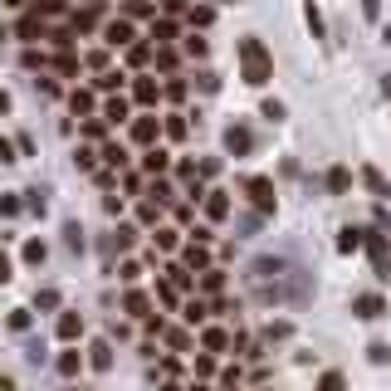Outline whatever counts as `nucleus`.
Here are the masks:
<instances>
[{
	"label": "nucleus",
	"mask_w": 391,
	"mask_h": 391,
	"mask_svg": "<svg viewBox=\"0 0 391 391\" xmlns=\"http://www.w3.org/2000/svg\"><path fill=\"white\" fill-rule=\"evenodd\" d=\"M347 186H352V172H347V167H333V172H328V191L342 196Z\"/></svg>",
	"instance_id": "nucleus-23"
},
{
	"label": "nucleus",
	"mask_w": 391,
	"mask_h": 391,
	"mask_svg": "<svg viewBox=\"0 0 391 391\" xmlns=\"http://www.w3.org/2000/svg\"><path fill=\"white\" fill-rule=\"evenodd\" d=\"M98 157H103V162H108V167H113V172H117V167H122V162H127V152H122V147H117V142H103V152H98Z\"/></svg>",
	"instance_id": "nucleus-28"
},
{
	"label": "nucleus",
	"mask_w": 391,
	"mask_h": 391,
	"mask_svg": "<svg viewBox=\"0 0 391 391\" xmlns=\"http://www.w3.org/2000/svg\"><path fill=\"white\" fill-rule=\"evenodd\" d=\"M162 132H167V137H177V142H181V137H186V117H181V113H172V117H167V122H162Z\"/></svg>",
	"instance_id": "nucleus-31"
},
{
	"label": "nucleus",
	"mask_w": 391,
	"mask_h": 391,
	"mask_svg": "<svg viewBox=\"0 0 391 391\" xmlns=\"http://www.w3.org/2000/svg\"><path fill=\"white\" fill-rule=\"evenodd\" d=\"M167 284H172V289H191V269H186V264H172V269H167Z\"/></svg>",
	"instance_id": "nucleus-30"
},
{
	"label": "nucleus",
	"mask_w": 391,
	"mask_h": 391,
	"mask_svg": "<svg viewBox=\"0 0 391 391\" xmlns=\"http://www.w3.org/2000/svg\"><path fill=\"white\" fill-rule=\"evenodd\" d=\"M98 15H103V5H84V10H74V20H69V30H74V34H84V30H94L98 25Z\"/></svg>",
	"instance_id": "nucleus-11"
},
{
	"label": "nucleus",
	"mask_w": 391,
	"mask_h": 391,
	"mask_svg": "<svg viewBox=\"0 0 391 391\" xmlns=\"http://www.w3.org/2000/svg\"><path fill=\"white\" fill-rule=\"evenodd\" d=\"M147 5H152V0H147Z\"/></svg>",
	"instance_id": "nucleus-64"
},
{
	"label": "nucleus",
	"mask_w": 391,
	"mask_h": 391,
	"mask_svg": "<svg viewBox=\"0 0 391 391\" xmlns=\"http://www.w3.org/2000/svg\"><path fill=\"white\" fill-rule=\"evenodd\" d=\"M308 25H313V34H323V15H318V5L308 0Z\"/></svg>",
	"instance_id": "nucleus-53"
},
{
	"label": "nucleus",
	"mask_w": 391,
	"mask_h": 391,
	"mask_svg": "<svg viewBox=\"0 0 391 391\" xmlns=\"http://www.w3.org/2000/svg\"><path fill=\"white\" fill-rule=\"evenodd\" d=\"M137 220H142V225H157V200H142V205H137Z\"/></svg>",
	"instance_id": "nucleus-43"
},
{
	"label": "nucleus",
	"mask_w": 391,
	"mask_h": 391,
	"mask_svg": "<svg viewBox=\"0 0 391 391\" xmlns=\"http://www.w3.org/2000/svg\"><path fill=\"white\" fill-rule=\"evenodd\" d=\"M0 162H15V147H10L5 137H0Z\"/></svg>",
	"instance_id": "nucleus-58"
},
{
	"label": "nucleus",
	"mask_w": 391,
	"mask_h": 391,
	"mask_svg": "<svg viewBox=\"0 0 391 391\" xmlns=\"http://www.w3.org/2000/svg\"><path fill=\"white\" fill-rule=\"evenodd\" d=\"M167 342H172V347H177V352H181V347H186V342H191V338H186V333H181V328H172V333H167Z\"/></svg>",
	"instance_id": "nucleus-54"
},
{
	"label": "nucleus",
	"mask_w": 391,
	"mask_h": 391,
	"mask_svg": "<svg viewBox=\"0 0 391 391\" xmlns=\"http://www.w3.org/2000/svg\"><path fill=\"white\" fill-rule=\"evenodd\" d=\"M10 328H15V333H25V328H30V313H25V308H15V313H10Z\"/></svg>",
	"instance_id": "nucleus-50"
},
{
	"label": "nucleus",
	"mask_w": 391,
	"mask_h": 391,
	"mask_svg": "<svg viewBox=\"0 0 391 391\" xmlns=\"http://www.w3.org/2000/svg\"><path fill=\"white\" fill-rule=\"evenodd\" d=\"M181 313H186V323H191V328H200V323H205V318H210V308H205V303H200V298H191V303H186V308H181Z\"/></svg>",
	"instance_id": "nucleus-27"
},
{
	"label": "nucleus",
	"mask_w": 391,
	"mask_h": 391,
	"mask_svg": "<svg viewBox=\"0 0 391 391\" xmlns=\"http://www.w3.org/2000/svg\"><path fill=\"white\" fill-rule=\"evenodd\" d=\"M30 196V200H25V205H30V210H34V215H44V191H25Z\"/></svg>",
	"instance_id": "nucleus-52"
},
{
	"label": "nucleus",
	"mask_w": 391,
	"mask_h": 391,
	"mask_svg": "<svg viewBox=\"0 0 391 391\" xmlns=\"http://www.w3.org/2000/svg\"><path fill=\"white\" fill-rule=\"evenodd\" d=\"M162 94L172 98V103H181V98H186V84H177V79H172V84H167V89H162Z\"/></svg>",
	"instance_id": "nucleus-51"
},
{
	"label": "nucleus",
	"mask_w": 391,
	"mask_h": 391,
	"mask_svg": "<svg viewBox=\"0 0 391 391\" xmlns=\"http://www.w3.org/2000/svg\"><path fill=\"white\" fill-rule=\"evenodd\" d=\"M352 313L372 323V318H382V313H387V303H382V293H357V298H352Z\"/></svg>",
	"instance_id": "nucleus-5"
},
{
	"label": "nucleus",
	"mask_w": 391,
	"mask_h": 391,
	"mask_svg": "<svg viewBox=\"0 0 391 391\" xmlns=\"http://www.w3.org/2000/svg\"><path fill=\"white\" fill-rule=\"evenodd\" d=\"M167 167H172V157H167V152H162V147H152V152H147V157H142V172H147V177H162V172H167Z\"/></svg>",
	"instance_id": "nucleus-18"
},
{
	"label": "nucleus",
	"mask_w": 391,
	"mask_h": 391,
	"mask_svg": "<svg viewBox=\"0 0 391 391\" xmlns=\"http://www.w3.org/2000/svg\"><path fill=\"white\" fill-rule=\"evenodd\" d=\"M84 362H89V357H84L79 347H69V352H59V362H54V367H59V377H79V367H84Z\"/></svg>",
	"instance_id": "nucleus-15"
},
{
	"label": "nucleus",
	"mask_w": 391,
	"mask_h": 391,
	"mask_svg": "<svg viewBox=\"0 0 391 391\" xmlns=\"http://www.w3.org/2000/svg\"><path fill=\"white\" fill-rule=\"evenodd\" d=\"M186 20H191V30H205V25L215 20V10H210V5H191V10H186Z\"/></svg>",
	"instance_id": "nucleus-26"
},
{
	"label": "nucleus",
	"mask_w": 391,
	"mask_h": 391,
	"mask_svg": "<svg viewBox=\"0 0 391 391\" xmlns=\"http://www.w3.org/2000/svg\"><path fill=\"white\" fill-rule=\"evenodd\" d=\"M0 391H15V382H10V377H0Z\"/></svg>",
	"instance_id": "nucleus-60"
},
{
	"label": "nucleus",
	"mask_w": 391,
	"mask_h": 391,
	"mask_svg": "<svg viewBox=\"0 0 391 391\" xmlns=\"http://www.w3.org/2000/svg\"><path fill=\"white\" fill-rule=\"evenodd\" d=\"M34 15L39 20H59V15H69V5L64 0H34Z\"/></svg>",
	"instance_id": "nucleus-21"
},
{
	"label": "nucleus",
	"mask_w": 391,
	"mask_h": 391,
	"mask_svg": "<svg viewBox=\"0 0 391 391\" xmlns=\"http://www.w3.org/2000/svg\"><path fill=\"white\" fill-rule=\"evenodd\" d=\"M152 39H157V49H167V39H177V25L172 20H152Z\"/></svg>",
	"instance_id": "nucleus-25"
},
{
	"label": "nucleus",
	"mask_w": 391,
	"mask_h": 391,
	"mask_svg": "<svg viewBox=\"0 0 391 391\" xmlns=\"http://www.w3.org/2000/svg\"><path fill=\"white\" fill-rule=\"evenodd\" d=\"M157 132H162V122H157L152 113L132 122V142H142V147H152V142H157Z\"/></svg>",
	"instance_id": "nucleus-9"
},
{
	"label": "nucleus",
	"mask_w": 391,
	"mask_h": 391,
	"mask_svg": "<svg viewBox=\"0 0 391 391\" xmlns=\"http://www.w3.org/2000/svg\"><path fill=\"white\" fill-rule=\"evenodd\" d=\"M318 391H347L342 372H323V377H318Z\"/></svg>",
	"instance_id": "nucleus-34"
},
{
	"label": "nucleus",
	"mask_w": 391,
	"mask_h": 391,
	"mask_svg": "<svg viewBox=\"0 0 391 391\" xmlns=\"http://www.w3.org/2000/svg\"><path fill=\"white\" fill-rule=\"evenodd\" d=\"M177 245H181V235H177L172 225H162V230H157V250H177Z\"/></svg>",
	"instance_id": "nucleus-38"
},
{
	"label": "nucleus",
	"mask_w": 391,
	"mask_h": 391,
	"mask_svg": "<svg viewBox=\"0 0 391 391\" xmlns=\"http://www.w3.org/2000/svg\"><path fill=\"white\" fill-rule=\"evenodd\" d=\"M205 49H210V44H205L200 34H191V39H186V54H191V59H205Z\"/></svg>",
	"instance_id": "nucleus-47"
},
{
	"label": "nucleus",
	"mask_w": 391,
	"mask_h": 391,
	"mask_svg": "<svg viewBox=\"0 0 391 391\" xmlns=\"http://www.w3.org/2000/svg\"><path fill=\"white\" fill-rule=\"evenodd\" d=\"M69 108H74L79 117H89V113H94V94H89V89H74V94H69Z\"/></svg>",
	"instance_id": "nucleus-24"
},
{
	"label": "nucleus",
	"mask_w": 391,
	"mask_h": 391,
	"mask_svg": "<svg viewBox=\"0 0 391 391\" xmlns=\"http://www.w3.org/2000/svg\"><path fill=\"white\" fill-rule=\"evenodd\" d=\"M20 255H25V264H44V255H49V250H44V240H25V250H20Z\"/></svg>",
	"instance_id": "nucleus-29"
},
{
	"label": "nucleus",
	"mask_w": 391,
	"mask_h": 391,
	"mask_svg": "<svg viewBox=\"0 0 391 391\" xmlns=\"http://www.w3.org/2000/svg\"><path fill=\"white\" fill-rule=\"evenodd\" d=\"M200 347L215 357V352H225V347H230V333H225V328H205V333H200Z\"/></svg>",
	"instance_id": "nucleus-14"
},
{
	"label": "nucleus",
	"mask_w": 391,
	"mask_h": 391,
	"mask_svg": "<svg viewBox=\"0 0 391 391\" xmlns=\"http://www.w3.org/2000/svg\"><path fill=\"white\" fill-rule=\"evenodd\" d=\"M259 113H264L269 122H284V103H279V98H264V108H259Z\"/></svg>",
	"instance_id": "nucleus-40"
},
{
	"label": "nucleus",
	"mask_w": 391,
	"mask_h": 391,
	"mask_svg": "<svg viewBox=\"0 0 391 391\" xmlns=\"http://www.w3.org/2000/svg\"><path fill=\"white\" fill-rule=\"evenodd\" d=\"M122 308H127L132 318H147V313H152V298H147L142 289H127V298H122Z\"/></svg>",
	"instance_id": "nucleus-16"
},
{
	"label": "nucleus",
	"mask_w": 391,
	"mask_h": 391,
	"mask_svg": "<svg viewBox=\"0 0 391 391\" xmlns=\"http://www.w3.org/2000/svg\"><path fill=\"white\" fill-rule=\"evenodd\" d=\"M245 196L255 200V210H259V215H274V205H279V200H274V181H269V177H250V181H245Z\"/></svg>",
	"instance_id": "nucleus-3"
},
{
	"label": "nucleus",
	"mask_w": 391,
	"mask_h": 391,
	"mask_svg": "<svg viewBox=\"0 0 391 391\" xmlns=\"http://www.w3.org/2000/svg\"><path fill=\"white\" fill-rule=\"evenodd\" d=\"M34 303H39L44 313H49V308H59V289H39V298H34Z\"/></svg>",
	"instance_id": "nucleus-46"
},
{
	"label": "nucleus",
	"mask_w": 391,
	"mask_h": 391,
	"mask_svg": "<svg viewBox=\"0 0 391 391\" xmlns=\"http://www.w3.org/2000/svg\"><path fill=\"white\" fill-rule=\"evenodd\" d=\"M240 69H245V84L250 89H264L269 79H274V59H269V49L250 34V39H240Z\"/></svg>",
	"instance_id": "nucleus-1"
},
{
	"label": "nucleus",
	"mask_w": 391,
	"mask_h": 391,
	"mask_svg": "<svg viewBox=\"0 0 391 391\" xmlns=\"http://www.w3.org/2000/svg\"><path fill=\"white\" fill-rule=\"evenodd\" d=\"M293 333V323H284V318H279V323H269V338H289Z\"/></svg>",
	"instance_id": "nucleus-55"
},
{
	"label": "nucleus",
	"mask_w": 391,
	"mask_h": 391,
	"mask_svg": "<svg viewBox=\"0 0 391 391\" xmlns=\"http://www.w3.org/2000/svg\"><path fill=\"white\" fill-rule=\"evenodd\" d=\"M367 255H372V274L387 284L391 279V240L382 230H367Z\"/></svg>",
	"instance_id": "nucleus-2"
},
{
	"label": "nucleus",
	"mask_w": 391,
	"mask_h": 391,
	"mask_svg": "<svg viewBox=\"0 0 391 391\" xmlns=\"http://www.w3.org/2000/svg\"><path fill=\"white\" fill-rule=\"evenodd\" d=\"M157 69L172 74V69H177V49H157Z\"/></svg>",
	"instance_id": "nucleus-42"
},
{
	"label": "nucleus",
	"mask_w": 391,
	"mask_h": 391,
	"mask_svg": "<svg viewBox=\"0 0 391 391\" xmlns=\"http://www.w3.org/2000/svg\"><path fill=\"white\" fill-rule=\"evenodd\" d=\"M181 264H186V269H191V274H205V269H210V255H205V245H186V250H181Z\"/></svg>",
	"instance_id": "nucleus-10"
},
{
	"label": "nucleus",
	"mask_w": 391,
	"mask_h": 391,
	"mask_svg": "<svg viewBox=\"0 0 391 391\" xmlns=\"http://www.w3.org/2000/svg\"><path fill=\"white\" fill-rule=\"evenodd\" d=\"M205 377H215V357H210V352L196 357V382H205Z\"/></svg>",
	"instance_id": "nucleus-41"
},
{
	"label": "nucleus",
	"mask_w": 391,
	"mask_h": 391,
	"mask_svg": "<svg viewBox=\"0 0 391 391\" xmlns=\"http://www.w3.org/2000/svg\"><path fill=\"white\" fill-rule=\"evenodd\" d=\"M20 205H25L20 196H0V215H20Z\"/></svg>",
	"instance_id": "nucleus-48"
},
{
	"label": "nucleus",
	"mask_w": 391,
	"mask_h": 391,
	"mask_svg": "<svg viewBox=\"0 0 391 391\" xmlns=\"http://www.w3.org/2000/svg\"><path fill=\"white\" fill-rule=\"evenodd\" d=\"M20 39H49V25H44V20L30 10V15L20 20Z\"/></svg>",
	"instance_id": "nucleus-13"
},
{
	"label": "nucleus",
	"mask_w": 391,
	"mask_h": 391,
	"mask_svg": "<svg viewBox=\"0 0 391 391\" xmlns=\"http://www.w3.org/2000/svg\"><path fill=\"white\" fill-rule=\"evenodd\" d=\"M89 367H94V372H108V367H113V342H108V338H94V342H89Z\"/></svg>",
	"instance_id": "nucleus-8"
},
{
	"label": "nucleus",
	"mask_w": 391,
	"mask_h": 391,
	"mask_svg": "<svg viewBox=\"0 0 391 391\" xmlns=\"http://www.w3.org/2000/svg\"><path fill=\"white\" fill-rule=\"evenodd\" d=\"M225 152H230V157H250V152H255V137H250L245 122H230V127H225Z\"/></svg>",
	"instance_id": "nucleus-4"
},
{
	"label": "nucleus",
	"mask_w": 391,
	"mask_h": 391,
	"mask_svg": "<svg viewBox=\"0 0 391 391\" xmlns=\"http://www.w3.org/2000/svg\"><path fill=\"white\" fill-rule=\"evenodd\" d=\"M122 15H127V20H142V15H152V5H147V0H127ZM152 20H157V15H152Z\"/></svg>",
	"instance_id": "nucleus-35"
},
{
	"label": "nucleus",
	"mask_w": 391,
	"mask_h": 391,
	"mask_svg": "<svg viewBox=\"0 0 391 391\" xmlns=\"http://www.w3.org/2000/svg\"><path fill=\"white\" fill-rule=\"evenodd\" d=\"M103 39H108L113 49H132V25H127V20H108Z\"/></svg>",
	"instance_id": "nucleus-7"
},
{
	"label": "nucleus",
	"mask_w": 391,
	"mask_h": 391,
	"mask_svg": "<svg viewBox=\"0 0 391 391\" xmlns=\"http://www.w3.org/2000/svg\"><path fill=\"white\" fill-rule=\"evenodd\" d=\"M54 333H59L64 342H79V333H84V318H79V313H59V323H54Z\"/></svg>",
	"instance_id": "nucleus-12"
},
{
	"label": "nucleus",
	"mask_w": 391,
	"mask_h": 391,
	"mask_svg": "<svg viewBox=\"0 0 391 391\" xmlns=\"http://www.w3.org/2000/svg\"><path fill=\"white\" fill-rule=\"evenodd\" d=\"M362 245H367V230H352V225H347V230L338 235V255H352V250H362Z\"/></svg>",
	"instance_id": "nucleus-19"
},
{
	"label": "nucleus",
	"mask_w": 391,
	"mask_h": 391,
	"mask_svg": "<svg viewBox=\"0 0 391 391\" xmlns=\"http://www.w3.org/2000/svg\"><path fill=\"white\" fill-rule=\"evenodd\" d=\"M147 59H152V44H132V49H127V64H132V69H142Z\"/></svg>",
	"instance_id": "nucleus-36"
},
{
	"label": "nucleus",
	"mask_w": 391,
	"mask_h": 391,
	"mask_svg": "<svg viewBox=\"0 0 391 391\" xmlns=\"http://www.w3.org/2000/svg\"><path fill=\"white\" fill-rule=\"evenodd\" d=\"M5 279H10V255L0 250V284H5Z\"/></svg>",
	"instance_id": "nucleus-59"
},
{
	"label": "nucleus",
	"mask_w": 391,
	"mask_h": 391,
	"mask_svg": "<svg viewBox=\"0 0 391 391\" xmlns=\"http://www.w3.org/2000/svg\"><path fill=\"white\" fill-rule=\"evenodd\" d=\"M196 84H200V94H220V74H215V69H205Z\"/></svg>",
	"instance_id": "nucleus-39"
},
{
	"label": "nucleus",
	"mask_w": 391,
	"mask_h": 391,
	"mask_svg": "<svg viewBox=\"0 0 391 391\" xmlns=\"http://www.w3.org/2000/svg\"><path fill=\"white\" fill-rule=\"evenodd\" d=\"M157 98H162L157 79H132V103L137 108H157Z\"/></svg>",
	"instance_id": "nucleus-6"
},
{
	"label": "nucleus",
	"mask_w": 391,
	"mask_h": 391,
	"mask_svg": "<svg viewBox=\"0 0 391 391\" xmlns=\"http://www.w3.org/2000/svg\"><path fill=\"white\" fill-rule=\"evenodd\" d=\"M205 215H210V220H225V215H230V196L225 191H205Z\"/></svg>",
	"instance_id": "nucleus-17"
},
{
	"label": "nucleus",
	"mask_w": 391,
	"mask_h": 391,
	"mask_svg": "<svg viewBox=\"0 0 391 391\" xmlns=\"http://www.w3.org/2000/svg\"><path fill=\"white\" fill-rule=\"evenodd\" d=\"M362 181H367V186H372V196H377V200H387V196H391L387 177H382V172H377V167H362Z\"/></svg>",
	"instance_id": "nucleus-20"
},
{
	"label": "nucleus",
	"mask_w": 391,
	"mask_h": 391,
	"mask_svg": "<svg viewBox=\"0 0 391 391\" xmlns=\"http://www.w3.org/2000/svg\"><path fill=\"white\" fill-rule=\"evenodd\" d=\"M117 274H122V284H137V274H142V264H137V259H122V269H117Z\"/></svg>",
	"instance_id": "nucleus-44"
},
{
	"label": "nucleus",
	"mask_w": 391,
	"mask_h": 391,
	"mask_svg": "<svg viewBox=\"0 0 391 391\" xmlns=\"http://www.w3.org/2000/svg\"><path fill=\"white\" fill-rule=\"evenodd\" d=\"M362 15H367V20H377V15H382V0H362Z\"/></svg>",
	"instance_id": "nucleus-56"
},
{
	"label": "nucleus",
	"mask_w": 391,
	"mask_h": 391,
	"mask_svg": "<svg viewBox=\"0 0 391 391\" xmlns=\"http://www.w3.org/2000/svg\"><path fill=\"white\" fill-rule=\"evenodd\" d=\"M382 39H387V44H391V25H387V30H382Z\"/></svg>",
	"instance_id": "nucleus-61"
},
{
	"label": "nucleus",
	"mask_w": 391,
	"mask_h": 391,
	"mask_svg": "<svg viewBox=\"0 0 391 391\" xmlns=\"http://www.w3.org/2000/svg\"><path fill=\"white\" fill-rule=\"evenodd\" d=\"M127 113H132V108H127V98H122V94L108 98V108H103V117H108V122H127Z\"/></svg>",
	"instance_id": "nucleus-22"
},
{
	"label": "nucleus",
	"mask_w": 391,
	"mask_h": 391,
	"mask_svg": "<svg viewBox=\"0 0 391 391\" xmlns=\"http://www.w3.org/2000/svg\"><path fill=\"white\" fill-rule=\"evenodd\" d=\"M122 84H127V79H122V74H113V69L98 79V89H122Z\"/></svg>",
	"instance_id": "nucleus-49"
},
{
	"label": "nucleus",
	"mask_w": 391,
	"mask_h": 391,
	"mask_svg": "<svg viewBox=\"0 0 391 391\" xmlns=\"http://www.w3.org/2000/svg\"><path fill=\"white\" fill-rule=\"evenodd\" d=\"M137 245V230L132 225H117V235H113V250H132Z\"/></svg>",
	"instance_id": "nucleus-32"
},
{
	"label": "nucleus",
	"mask_w": 391,
	"mask_h": 391,
	"mask_svg": "<svg viewBox=\"0 0 391 391\" xmlns=\"http://www.w3.org/2000/svg\"><path fill=\"white\" fill-rule=\"evenodd\" d=\"M162 10H167V15H177V10H186V0H162Z\"/></svg>",
	"instance_id": "nucleus-57"
},
{
	"label": "nucleus",
	"mask_w": 391,
	"mask_h": 391,
	"mask_svg": "<svg viewBox=\"0 0 391 391\" xmlns=\"http://www.w3.org/2000/svg\"><path fill=\"white\" fill-rule=\"evenodd\" d=\"M200 289H205V293H220V289H225V274H220V269H205V274H200Z\"/></svg>",
	"instance_id": "nucleus-33"
},
{
	"label": "nucleus",
	"mask_w": 391,
	"mask_h": 391,
	"mask_svg": "<svg viewBox=\"0 0 391 391\" xmlns=\"http://www.w3.org/2000/svg\"><path fill=\"white\" fill-rule=\"evenodd\" d=\"M64 245H69V250H84V230H79V220L64 225Z\"/></svg>",
	"instance_id": "nucleus-37"
},
{
	"label": "nucleus",
	"mask_w": 391,
	"mask_h": 391,
	"mask_svg": "<svg viewBox=\"0 0 391 391\" xmlns=\"http://www.w3.org/2000/svg\"><path fill=\"white\" fill-rule=\"evenodd\" d=\"M367 357L382 367V362H391V347H387V342H372V347H367Z\"/></svg>",
	"instance_id": "nucleus-45"
},
{
	"label": "nucleus",
	"mask_w": 391,
	"mask_h": 391,
	"mask_svg": "<svg viewBox=\"0 0 391 391\" xmlns=\"http://www.w3.org/2000/svg\"><path fill=\"white\" fill-rule=\"evenodd\" d=\"M387 98H391V74H387Z\"/></svg>",
	"instance_id": "nucleus-62"
},
{
	"label": "nucleus",
	"mask_w": 391,
	"mask_h": 391,
	"mask_svg": "<svg viewBox=\"0 0 391 391\" xmlns=\"http://www.w3.org/2000/svg\"><path fill=\"white\" fill-rule=\"evenodd\" d=\"M225 391H240V387H225Z\"/></svg>",
	"instance_id": "nucleus-63"
}]
</instances>
